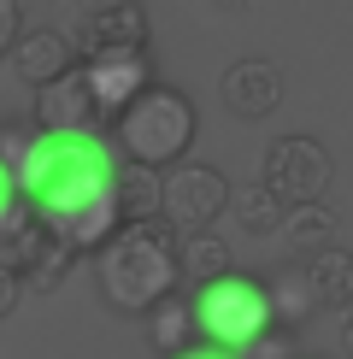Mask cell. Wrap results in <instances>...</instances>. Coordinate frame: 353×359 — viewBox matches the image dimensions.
Masks as SVG:
<instances>
[{
  "mask_svg": "<svg viewBox=\"0 0 353 359\" xmlns=\"http://www.w3.org/2000/svg\"><path fill=\"white\" fill-rule=\"evenodd\" d=\"M12 183H18V206L48 236H59L77 259L100 253V242L118 230V154L106 130L36 136Z\"/></svg>",
  "mask_w": 353,
  "mask_h": 359,
  "instance_id": "1",
  "label": "cell"
},
{
  "mask_svg": "<svg viewBox=\"0 0 353 359\" xmlns=\"http://www.w3.org/2000/svg\"><path fill=\"white\" fill-rule=\"evenodd\" d=\"M95 283H100V301L112 312L141 318L147 306L176 294V230L165 218L118 224L95 253Z\"/></svg>",
  "mask_w": 353,
  "mask_h": 359,
  "instance_id": "2",
  "label": "cell"
},
{
  "mask_svg": "<svg viewBox=\"0 0 353 359\" xmlns=\"http://www.w3.org/2000/svg\"><path fill=\"white\" fill-rule=\"evenodd\" d=\"M200 130V112L183 88L171 83H147L124 112L112 118V154L124 165H147V171H171L188 159V142Z\"/></svg>",
  "mask_w": 353,
  "mask_h": 359,
  "instance_id": "3",
  "label": "cell"
},
{
  "mask_svg": "<svg viewBox=\"0 0 353 359\" xmlns=\"http://www.w3.org/2000/svg\"><path fill=\"white\" fill-rule=\"evenodd\" d=\"M188 312H195V336H206L212 348H230V353H254L277 330L271 301H265V277H247V271H224V277L200 283Z\"/></svg>",
  "mask_w": 353,
  "mask_h": 359,
  "instance_id": "4",
  "label": "cell"
},
{
  "mask_svg": "<svg viewBox=\"0 0 353 359\" xmlns=\"http://www.w3.org/2000/svg\"><path fill=\"white\" fill-rule=\"evenodd\" d=\"M259 183L283 206H312L335 183V159H330V147L318 136H277L265 147V159H259Z\"/></svg>",
  "mask_w": 353,
  "mask_h": 359,
  "instance_id": "5",
  "label": "cell"
},
{
  "mask_svg": "<svg viewBox=\"0 0 353 359\" xmlns=\"http://www.w3.org/2000/svg\"><path fill=\"white\" fill-rule=\"evenodd\" d=\"M224 212H230V177L218 165L183 159V165H171L165 177H159V218H165L176 236L212 230Z\"/></svg>",
  "mask_w": 353,
  "mask_h": 359,
  "instance_id": "6",
  "label": "cell"
},
{
  "mask_svg": "<svg viewBox=\"0 0 353 359\" xmlns=\"http://www.w3.org/2000/svg\"><path fill=\"white\" fill-rule=\"evenodd\" d=\"M0 265H12L18 271L24 289H36V294H53L59 283H65L71 271H77V253H71L59 236H48L36 218L24 212H12L6 224H0Z\"/></svg>",
  "mask_w": 353,
  "mask_h": 359,
  "instance_id": "7",
  "label": "cell"
},
{
  "mask_svg": "<svg viewBox=\"0 0 353 359\" xmlns=\"http://www.w3.org/2000/svg\"><path fill=\"white\" fill-rule=\"evenodd\" d=\"M71 53H77V65L147 53V12H141V0H100V6H88L77 18V29H71Z\"/></svg>",
  "mask_w": 353,
  "mask_h": 359,
  "instance_id": "8",
  "label": "cell"
},
{
  "mask_svg": "<svg viewBox=\"0 0 353 359\" xmlns=\"http://www.w3.org/2000/svg\"><path fill=\"white\" fill-rule=\"evenodd\" d=\"M29 124H36V136H88V130H106L95 95H88L83 65L65 71V77L48 83V88H36V118H29Z\"/></svg>",
  "mask_w": 353,
  "mask_h": 359,
  "instance_id": "9",
  "label": "cell"
},
{
  "mask_svg": "<svg viewBox=\"0 0 353 359\" xmlns=\"http://www.w3.org/2000/svg\"><path fill=\"white\" fill-rule=\"evenodd\" d=\"M218 100H224L230 118H271L283 107V71H277V59H235L224 65V77H218Z\"/></svg>",
  "mask_w": 353,
  "mask_h": 359,
  "instance_id": "10",
  "label": "cell"
},
{
  "mask_svg": "<svg viewBox=\"0 0 353 359\" xmlns=\"http://www.w3.org/2000/svg\"><path fill=\"white\" fill-rule=\"evenodd\" d=\"M6 65H12V77H18L24 88H48V83L65 77V71H77V53H71V36H65V29L36 24V29H18Z\"/></svg>",
  "mask_w": 353,
  "mask_h": 359,
  "instance_id": "11",
  "label": "cell"
},
{
  "mask_svg": "<svg viewBox=\"0 0 353 359\" xmlns=\"http://www.w3.org/2000/svg\"><path fill=\"white\" fill-rule=\"evenodd\" d=\"M83 77H88L95 107H100V124H112V118L153 83V65H147V53H136V59H95V65H83Z\"/></svg>",
  "mask_w": 353,
  "mask_h": 359,
  "instance_id": "12",
  "label": "cell"
},
{
  "mask_svg": "<svg viewBox=\"0 0 353 359\" xmlns=\"http://www.w3.org/2000/svg\"><path fill=\"white\" fill-rule=\"evenodd\" d=\"M300 271H306V283H312L318 312H347V306H353V248L335 242V248L312 253Z\"/></svg>",
  "mask_w": 353,
  "mask_h": 359,
  "instance_id": "13",
  "label": "cell"
},
{
  "mask_svg": "<svg viewBox=\"0 0 353 359\" xmlns=\"http://www.w3.org/2000/svg\"><path fill=\"white\" fill-rule=\"evenodd\" d=\"M277 236H289V253L306 265L312 253L335 248V236H342V212H335L330 201H312V206H289V218H283V230H277Z\"/></svg>",
  "mask_w": 353,
  "mask_h": 359,
  "instance_id": "14",
  "label": "cell"
},
{
  "mask_svg": "<svg viewBox=\"0 0 353 359\" xmlns=\"http://www.w3.org/2000/svg\"><path fill=\"white\" fill-rule=\"evenodd\" d=\"M265 301H271V324H277V330H294V336H300L306 324H312V312H318L312 283H306L300 265H283V271L265 283Z\"/></svg>",
  "mask_w": 353,
  "mask_h": 359,
  "instance_id": "15",
  "label": "cell"
},
{
  "mask_svg": "<svg viewBox=\"0 0 353 359\" xmlns=\"http://www.w3.org/2000/svg\"><path fill=\"white\" fill-rule=\"evenodd\" d=\"M235 271V259H230V242L224 236H212V230H188V236H176V283H212V277H224Z\"/></svg>",
  "mask_w": 353,
  "mask_h": 359,
  "instance_id": "16",
  "label": "cell"
},
{
  "mask_svg": "<svg viewBox=\"0 0 353 359\" xmlns=\"http://www.w3.org/2000/svg\"><path fill=\"white\" fill-rule=\"evenodd\" d=\"M141 318H147V341H153V353H159V359H171V353L195 348V312H188L183 294H165V301L147 306Z\"/></svg>",
  "mask_w": 353,
  "mask_h": 359,
  "instance_id": "17",
  "label": "cell"
},
{
  "mask_svg": "<svg viewBox=\"0 0 353 359\" xmlns=\"http://www.w3.org/2000/svg\"><path fill=\"white\" fill-rule=\"evenodd\" d=\"M159 177H165V171L124 165V159H118V224H147V218H159Z\"/></svg>",
  "mask_w": 353,
  "mask_h": 359,
  "instance_id": "18",
  "label": "cell"
},
{
  "mask_svg": "<svg viewBox=\"0 0 353 359\" xmlns=\"http://www.w3.org/2000/svg\"><path fill=\"white\" fill-rule=\"evenodd\" d=\"M230 206H235V224H242V236H277V230H283V218H289V206L277 201L265 183L242 189V194H230Z\"/></svg>",
  "mask_w": 353,
  "mask_h": 359,
  "instance_id": "19",
  "label": "cell"
},
{
  "mask_svg": "<svg viewBox=\"0 0 353 359\" xmlns=\"http://www.w3.org/2000/svg\"><path fill=\"white\" fill-rule=\"evenodd\" d=\"M29 142H36V124H29V118H0V165L6 171L24 165Z\"/></svg>",
  "mask_w": 353,
  "mask_h": 359,
  "instance_id": "20",
  "label": "cell"
},
{
  "mask_svg": "<svg viewBox=\"0 0 353 359\" xmlns=\"http://www.w3.org/2000/svg\"><path fill=\"white\" fill-rule=\"evenodd\" d=\"M18 29H24L18 0H0V65H6V53H12V41H18Z\"/></svg>",
  "mask_w": 353,
  "mask_h": 359,
  "instance_id": "21",
  "label": "cell"
},
{
  "mask_svg": "<svg viewBox=\"0 0 353 359\" xmlns=\"http://www.w3.org/2000/svg\"><path fill=\"white\" fill-rule=\"evenodd\" d=\"M18 301H24L18 271H12V265H0V318H12V312H18Z\"/></svg>",
  "mask_w": 353,
  "mask_h": 359,
  "instance_id": "22",
  "label": "cell"
},
{
  "mask_svg": "<svg viewBox=\"0 0 353 359\" xmlns=\"http://www.w3.org/2000/svg\"><path fill=\"white\" fill-rule=\"evenodd\" d=\"M294 341H300L294 330H271V336H265L254 353H259V359H294Z\"/></svg>",
  "mask_w": 353,
  "mask_h": 359,
  "instance_id": "23",
  "label": "cell"
},
{
  "mask_svg": "<svg viewBox=\"0 0 353 359\" xmlns=\"http://www.w3.org/2000/svg\"><path fill=\"white\" fill-rule=\"evenodd\" d=\"M12 212H18V183H12V171L0 165V224H6Z\"/></svg>",
  "mask_w": 353,
  "mask_h": 359,
  "instance_id": "24",
  "label": "cell"
},
{
  "mask_svg": "<svg viewBox=\"0 0 353 359\" xmlns=\"http://www.w3.org/2000/svg\"><path fill=\"white\" fill-rule=\"evenodd\" d=\"M171 359H242V353H230V348H212V341H195V348H183V353H171Z\"/></svg>",
  "mask_w": 353,
  "mask_h": 359,
  "instance_id": "25",
  "label": "cell"
},
{
  "mask_svg": "<svg viewBox=\"0 0 353 359\" xmlns=\"http://www.w3.org/2000/svg\"><path fill=\"white\" fill-rule=\"evenodd\" d=\"M342 348H347V359H353V312H347V330H342Z\"/></svg>",
  "mask_w": 353,
  "mask_h": 359,
  "instance_id": "26",
  "label": "cell"
},
{
  "mask_svg": "<svg viewBox=\"0 0 353 359\" xmlns=\"http://www.w3.org/2000/svg\"><path fill=\"white\" fill-rule=\"evenodd\" d=\"M218 6H254V0H218Z\"/></svg>",
  "mask_w": 353,
  "mask_h": 359,
  "instance_id": "27",
  "label": "cell"
}]
</instances>
